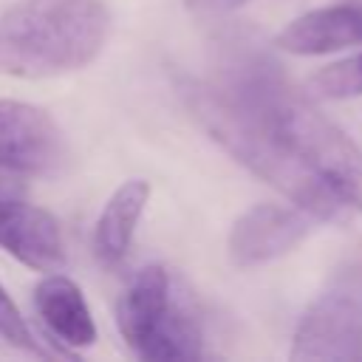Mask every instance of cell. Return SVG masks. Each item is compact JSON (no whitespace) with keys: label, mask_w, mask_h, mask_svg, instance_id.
<instances>
[{"label":"cell","mask_w":362,"mask_h":362,"mask_svg":"<svg viewBox=\"0 0 362 362\" xmlns=\"http://www.w3.org/2000/svg\"><path fill=\"white\" fill-rule=\"evenodd\" d=\"M348 3H356V6H362V0H348Z\"/></svg>","instance_id":"2e32d148"},{"label":"cell","mask_w":362,"mask_h":362,"mask_svg":"<svg viewBox=\"0 0 362 362\" xmlns=\"http://www.w3.org/2000/svg\"><path fill=\"white\" fill-rule=\"evenodd\" d=\"M34 303H37V314L42 320V325L48 328V334L68 345V348H88L96 339V325L90 317V308L79 291V286L59 274L51 272L48 277H42L34 288Z\"/></svg>","instance_id":"30bf717a"},{"label":"cell","mask_w":362,"mask_h":362,"mask_svg":"<svg viewBox=\"0 0 362 362\" xmlns=\"http://www.w3.org/2000/svg\"><path fill=\"white\" fill-rule=\"evenodd\" d=\"M359 42H362V6L348 0L305 11L277 34V45L288 54H328Z\"/></svg>","instance_id":"9c48e42d"},{"label":"cell","mask_w":362,"mask_h":362,"mask_svg":"<svg viewBox=\"0 0 362 362\" xmlns=\"http://www.w3.org/2000/svg\"><path fill=\"white\" fill-rule=\"evenodd\" d=\"M288 356L294 362L362 359V300L345 291L322 294L303 314Z\"/></svg>","instance_id":"5b68a950"},{"label":"cell","mask_w":362,"mask_h":362,"mask_svg":"<svg viewBox=\"0 0 362 362\" xmlns=\"http://www.w3.org/2000/svg\"><path fill=\"white\" fill-rule=\"evenodd\" d=\"M65 153V136L42 107L0 99V170L48 175L62 167Z\"/></svg>","instance_id":"8992f818"},{"label":"cell","mask_w":362,"mask_h":362,"mask_svg":"<svg viewBox=\"0 0 362 362\" xmlns=\"http://www.w3.org/2000/svg\"><path fill=\"white\" fill-rule=\"evenodd\" d=\"M308 90L320 99H351L362 96V54L331 62L308 79Z\"/></svg>","instance_id":"7c38bea8"},{"label":"cell","mask_w":362,"mask_h":362,"mask_svg":"<svg viewBox=\"0 0 362 362\" xmlns=\"http://www.w3.org/2000/svg\"><path fill=\"white\" fill-rule=\"evenodd\" d=\"M243 3L246 0H187V6L198 14H221V11H232Z\"/></svg>","instance_id":"5bb4252c"},{"label":"cell","mask_w":362,"mask_h":362,"mask_svg":"<svg viewBox=\"0 0 362 362\" xmlns=\"http://www.w3.org/2000/svg\"><path fill=\"white\" fill-rule=\"evenodd\" d=\"M269 119L297 158L342 201L362 212V150L334 122L286 88L269 102Z\"/></svg>","instance_id":"277c9868"},{"label":"cell","mask_w":362,"mask_h":362,"mask_svg":"<svg viewBox=\"0 0 362 362\" xmlns=\"http://www.w3.org/2000/svg\"><path fill=\"white\" fill-rule=\"evenodd\" d=\"M286 85L260 62L238 65L226 82H189L184 99L204 130L246 170L288 195L314 218L334 221L342 201L297 158L269 119V102Z\"/></svg>","instance_id":"6da1fadb"},{"label":"cell","mask_w":362,"mask_h":362,"mask_svg":"<svg viewBox=\"0 0 362 362\" xmlns=\"http://www.w3.org/2000/svg\"><path fill=\"white\" fill-rule=\"evenodd\" d=\"M308 212L257 204L246 209L229 232V257L238 266H257L291 252L308 235Z\"/></svg>","instance_id":"52a82bcc"},{"label":"cell","mask_w":362,"mask_h":362,"mask_svg":"<svg viewBox=\"0 0 362 362\" xmlns=\"http://www.w3.org/2000/svg\"><path fill=\"white\" fill-rule=\"evenodd\" d=\"M0 195H20V187L8 184V178H6V175H0Z\"/></svg>","instance_id":"9a60e30c"},{"label":"cell","mask_w":362,"mask_h":362,"mask_svg":"<svg viewBox=\"0 0 362 362\" xmlns=\"http://www.w3.org/2000/svg\"><path fill=\"white\" fill-rule=\"evenodd\" d=\"M107 34L105 0H20L0 14V74L45 79L85 68Z\"/></svg>","instance_id":"7a4b0ae2"},{"label":"cell","mask_w":362,"mask_h":362,"mask_svg":"<svg viewBox=\"0 0 362 362\" xmlns=\"http://www.w3.org/2000/svg\"><path fill=\"white\" fill-rule=\"evenodd\" d=\"M0 246L37 272H59L65 266V240L51 212L0 195Z\"/></svg>","instance_id":"ba28073f"},{"label":"cell","mask_w":362,"mask_h":362,"mask_svg":"<svg viewBox=\"0 0 362 362\" xmlns=\"http://www.w3.org/2000/svg\"><path fill=\"white\" fill-rule=\"evenodd\" d=\"M116 322L122 339L141 359H198L201 325L173 297L170 274L161 266H144L124 288Z\"/></svg>","instance_id":"3957f363"},{"label":"cell","mask_w":362,"mask_h":362,"mask_svg":"<svg viewBox=\"0 0 362 362\" xmlns=\"http://www.w3.org/2000/svg\"><path fill=\"white\" fill-rule=\"evenodd\" d=\"M0 337H3L8 345H14V348L31 351V354H37V351H40V348H37V339L31 337L28 322L23 320L20 308H17V305H14V300L6 294V288H3V286H0Z\"/></svg>","instance_id":"4fadbf2b"},{"label":"cell","mask_w":362,"mask_h":362,"mask_svg":"<svg viewBox=\"0 0 362 362\" xmlns=\"http://www.w3.org/2000/svg\"><path fill=\"white\" fill-rule=\"evenodd\" d=\"M147 201H150V184L141 178L124 181L107 198L93 226V255L102 266H116L124 257Z\"/></svg>","instance_id":"8fae6325"}]
</instances>
